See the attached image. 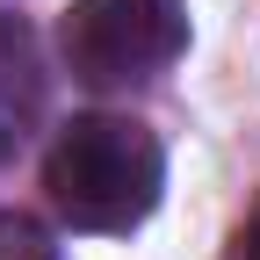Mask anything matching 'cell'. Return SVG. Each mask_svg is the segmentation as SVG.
<instances>
[{
  "label": "cell",
  "mask_w": 260,
  "mask_h": 260,
  "mask_svg": "<svg viewBox=\"0 0 260 260\" xmlns=\"http://www.w3.org/2000/svg\"><path fill=\"white\" fill-rule=\"evenodd\" d=\"M51 210L94 239H123L159 210L167 188V145L138 116H73L44 159Z\"/></svg>",
  "instance_id": "obj_1"
},
{
  "label": "cell",
  "mask_w": 260,
  "mask_h": 260,
  "mask_svg": "<svg viewBox=\"0 0 260 260\" xmlns=\"http://www.w3.org/2000/svg\"><path fill=\"white\" fill-rule=\"evenodd\" d=\"M188 51V0H73L65 65L87 87H138Z\"/></svg>",
  "instance_id": "obj_2"
},
{
  "label": "cell",
  "mask_w": 260,
  "mask_h": 260,
  "mask_svg": "<svg viewBox=\"0 0 260 260\" xmlns=\"http://www.w3.org/2000/svg\"><path fill=\"white\" fill-rule=\"evenodd\" d=\"M44 116V73H37V51L15 22H0V159H8Z\"/></svg>",
  "instance_id": "obj_3"
},
{
  "label": "cell",
  "mask_w": 260,
  "mask_h": 260,
  "mask_svg": "<svg viewBox=\"0 0 260 260\" xmlns=\"http://www.w3.org/2000/svg\"><path fill=\"white\" fill-rule=\"evenodd\" d=\"M0 260H58V246H51V232L37 217L0 210Z\"/></svg>",
  "instance_id": "obj_4"
},
{
  "label": "cell",
  "mask_w": 260,
  "mask_h": 260,
  "mask_svg": "<svg viewBox=\"0 0 260 260\" xmlns=\"http://www.w3.org/2000/svg\"><path fill=\"white\" fill-rule=\"evenodd\" d=\"M239 260H260V203H253L246 224H239Z\"/></svg>",
  "instance_id": "obj_5"
}]
</instances>
